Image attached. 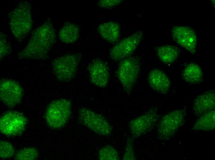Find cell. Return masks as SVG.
<instances>
[{"instance_id":"obj_13","label":"cell","mask_w":215,"mask_h":160,"mask_svg":"<svg viewBox=\"0 0 215 160\" xmlns=\"http://www.w3.org/2000/svg\"><path fill=\"white\" fill-rule=\"evenodd\" d=\"M172 32L173 38L178 44L191 53H196L197 37L193 29L188 26H178L173 27Z\"/></svg>"},{"instance_id":"obj_15","label":"cell","mask_w":215,"mask_h":160,"mask_svg":"<svg viewBox=\"0 0 215 160\" xmlns=\"http://www.w3.org/2000/svg\"><path fill=\"white\" fill-rule=\"evenodd\" d=\"M148 81L150 87L155 91L166 94L169 91L171 86L170 79L163 71L154 69L149 73Z\"/></svg>"},{"instance_id":"obj_18","label":"cell","mask_w":215,"mask_h":160,"mask_svg":"<svg viewBox=\"0 0 215 160\" xmlns=\"http://www.w3.org/2000/svg\"><path fill=\"white\" fill-rule=\"evenodd\" d=\"M215 125L214 109L203 114L195 123L192 129L196 130L209 131L213 130Z\"/></svg>"},{"instance_id":"obj_4","label":"cell","mask_w":215,"mask_h":160,"mask_svg":"<svg viewBox=\"0 0 215 160\" xmlns=\"http://www.w3.org/2000/svg\"><path fill=\"white\" fill-rule=\"evenodd\" d=\"M71 107V102L65 99L52 102L46 109L45 115L48 126L53 129L64 127L70 116Z\"/></svg>"},{"instance_id":"obj_5","label":"cell","mask_w":215,"mask_h":160,"mask_svg":"<svg viewBox=\"0 0 215 160\" xmlns=\"http://www.w3.org/2000/svg\"><path fill=\"white\" fill-rule=\"evenodd\" d=\"M140 67V60L135 56H129L122 60L119 65L117 75L124 91L128 94L134 87Z\"/></svg>"},{"instance_id":"obj_16","label":"cell","mask_w":215,"mask_h":160,"mask_svg":"<svg viewBox=\"0 0 215 160\" xmlns=\"http://www.w3.org/2000/svg\"><path fill=\"white\" fill-rule=\"evenodd\" d=\"M98 30L101 36L110 43H115L119 39L120 26L116 22H109L103 23L98 26Z\"/></svg>"},{"instance_id":"obj_20","label":"cell","mask_w":215,"mask_h":160,"mask_svg":"<svg viewBox=\"0 0 215 160\" xmlns=\"http://www.w3.org/2000/svg\"><path fill=\"white\" fill-rule=\"evenodd\" d=\"M157 54L160 59L166 64H170L178 58L179 51L177 47L171 45H164L158 47Z\"/></svg>"},{"instance_id":"obj_24","label":"cell","mask_w":215,"mask_h":160,"mask_svg":"<svg viewBox=\"0 0 215 160\" xmlns=\"http://www.w3.org/2000/svg\"><path fill=\"white\" fill-rule=\"evenodd\" d=\"M0 58L1 60L11 53V47L7 41L6 36L2 32H0Z\"/></svg>"},{"instance_id":"obj_12","label":"cell","mask_w":215,"mask_h":160,"mask_svg":"<svg viewBox=\"0 0 215 160\" xmlns=\"http://www.w3.org/2000/svg\"><path fill=\"white\" fill-rule=\"evenodd\" d=\"M91 83L96 86L104 88L108 85L109 72L107 64L102 60L95 59L90 63L87 67Z\"/></svg>"},{"instance_id":"obj_25","label":"cell","mask_w":215,"mask_h":160,"mask_svg":"<svg viewBox=\"0 0 215 160\" xmlns=\"http://www.w3.org/2000/svg\"><path fill=\"white\" fill-rule=\"evenodd\" d=\"M132 137H129L127 140L123 159L124 160H135L136 159L133 148V139Z\"/></svg>"},{"instance_id":"obj_26","label":"cell","mask_w":215,"mask_h":160,"mask_svg":"<svg viewBox=\"0 0 215 160\" xmlns=\"http://www.w3.org/2000/svg\"><path fill=\"white\" fill-rule=\"evenodd\" d=\"M122 2L120 0H101L98 2V5L101 8H109L120 5Z\"/></svg>"},{"instance_id":"obj_6","label":"cell","mask_w":215,"mask_h":160,"mask_svg":"<svg viewBox=\"0 0 215 160\" xmlns=\"http://www.w3.org/2000/svg\"><path fill=\"white\" fill-rule=\"evenodd\" d=\"M186 114V109L183 108L175 110L164 115L158 126L159 138L167 140L173 137L183 125Z\"/></svg>"},{"instance_id":"obj_7","label":"cell","mask_w":215,"mask_h":160,"mask_svg":"<svg viewBox=\"0 0 215 160\" xmlns=\"http://www.w3.org/2000/svg\"><path fill=\"white\" fill-rule=\"evenodd\" d=\"M78 114L80 123L96 134L108 136L112 133V129L111 126L101 115L84 107L79 109Z\"/></svg>"},{"instance_id":"obj_10","label":"cell","mask_w":215,"mask_h":160,"mask_svg":"<svg viewBox=\"0 0 215 160\" xmlns=\"http://www.w3.org/2000/svg\"><path fill=\"white\" fill-rule=\"evenodd\" d=\"M26 123V118L20 113L8 111L0 118V132L7 136L20 134L25 130Z\"/></svg>"},{"instance_id":"obj_11","label":"cell","mask_w":215,"mask_h":160,"mask_svg":"<svg viewBox=\"0 0 215 160\" xmlns=\"http://www.w3.org/2000/svg\"><path fill=\"white\" fill-rule=\"evenodd\" d=\"M23 89L17 82L8 79H2L0 83V98L6 106L13 107L19 104L23 96Z\"/></svg>"},{"instance_id":"obj_19","label":"cell","mask_w":215,"mask_h":160,"mask_svg":"<svg viewBox=\"0 0 215 160\" xmlns=\"http://www.w3.org/2000/svg\"><path fill=\"white\" fill-rule=\"evenodd\" d=\"M59 38L63 42L71 43L76 42L79 36L78 27L70 22L65 23L61 29L59 34Z\"/></svg>"},{"instance_id":"obj_1","label":"cell","mask_w":215,"mask_h":160,"mask_svg":"<svg viewBox=\"0 0 215 160\" xmlns=\"http://www.w3.org/2000/svg\"><path fill=\"white\" fill-rule=\"evenodd\" d=\"M56 39L55 30L50 19L33 32L26 46L18 54L20 59H44Z\"/></svg>"},{"instance_id":"obj_2","label":"cell","mask_w":215,"mask_h":160,"mask_svg":"<svg viewBox=\"0 0 215 160\" xmlns=\"http://www.w3.org/2000/svg\"><path fill=\"white\" fill-rule=\"evenodd\" d=\"M31 9L29 2L21 1L8 13L11 30L14 37L18 41H22L32 30Z\"/></svg>"},{"instance_id":"obj_9","label":"cell","mask_w":215,"mask_h":160,"mask_svg":"<svg viewBox=\"0 0 215 160\" xmlns=\"http://www.w3.org/2000/svg\"><path fill=\"white\" fill-rule=\"evenodd\" d=\"M143 35V32L138 31L117 43L110 50L111 58L117 61L130 56L138 46L142 39Z\"/></svg>"},{"instance_id":"obj_21","label":"cell","mask_w":215,"mask_h":160,"mask_svg":"<svg viewBox=\"0 0 215 160\" xmlns=\"http://www.w3.org/2000/svg\"><path fill=\"white\" fill-rule=\"evenodd\" d=\"M98 158L101 160H118L120 159L119 153L116 150L110 145H107L101 148L98 153Z\"/></svg>"},{"instance_id":"obj_3","label":"cell","mask_w":215,"mask_h":160,"mask_svg":"<svg viewBox=\"0 0 215 160\" xmlns=\"http://www.w3.org/2000/svg\"><path fill=\"white\" fill-rule=\"evenodd\" d=\"M81 55L68 54L55 58L52 62L53 70L59 81L67 82L75 77Z\"/></svg>"},{"instance_id":"obj_14","label":"cell","mask_w":215,"mask_h":160,"mask_svg":"<svg viewBox=\"0 0 215 160\" xmlns=\"http://www.w3.org/2000/svg\"><path fill=\"white\" fill-rule=\"evenodd\" d=\"M215 106V91L210 90L198 95L194 99L192 106L193 112L196 116L200 117L214 110Z\"/></svg>"},{"instance_id":"obj_17","label":"cell","mask_w":215,"mask_h":160,"mask_svg":"<svg viewBox=\"0 0 215 160\" xmlns=\"http://www.w3.org/2000/svg\"><path fill=\"white\" fill-rule=\"evenodd\" d=\"M182 75L183 80L191 84L200 83L203 80L202 70L198 65L195 63L188 65L183 70Z\"/></svg>"},{"instance_id":"obj_22","label":"cell","mask_w":215,"mask_h":160,"mask_svg":"<svg viewBox=\"0 0 215 160\" xmlns=\"http://www.w3.org/2000/svg\"><path fill=\"white\" fill-rule=\"evenodd\" d=\"M38 153L35 148L27 147L18 151L15 154V159L18 160H33L38 157Z\"/></svg>"},{"instance_id":"obj_8","label":"cell","mask_w":215,"mask_h":160,"mask_svg":"<svg viewBox=\"0 0 215 160\" xmlns=\"http://www.w3.org/2000/svg\"><path fill=\"white\" fill-rule=\"evenodd\" d=\"M159 118L157 107H152L141 115L131 120L129 128L133 138L140 137L150 131Z\"/></svg>"},{"instance_id":"obj_23","label":"cell","mask_w":215,"mask_h":160,"mask_svg":"<svg viewBox=\"0 0 215 160\" xmlns=\"http://www.w3.org/2000/svg\"><path fill=\"white\" fill-rule=\"evenodd\" d=\"M15 153L14 147L11 143L5 141H0V156L1 158H9L13 157Z\"/></svg>"}]
</instances>
